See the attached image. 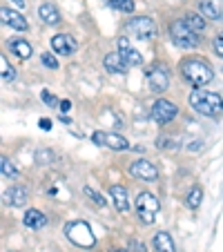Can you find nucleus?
I'll return each mask as SVG.
<instances>
[{"instance_id": "c85d7f7f", "label": "nucleus", "mask_w": 223, "mask_h": 252, "mask_svg": "<svg viewBox=\"0 0 223 252\" xmlns=\"http://www.w3.org/2000/svg\"><path fill=\"white\" fill-rule=\"evenodd\" d=\"M83 192H85V194L90 196V201H92V203H96V205H98V208H105V199H103V196H100V194H98V192H96V190H92V188L87 186V188H85V190H83Z\"/></svg>"}, {"instance_id": "0eeeda50", "label": "nucleus", "mask_w": 223, "mask_h": 252, "mask_svg": "<svg viewBox=\"0 0 223 252\" xmlns=\"http://www.w3.org/2000/svg\"><path fill=\"white\" fill-rule=\"evenodd\" d=\"M176 114H179V107H176L172 100H165V98H159L157 103L152 105V121L159 125H165L170 123V121L176 119Z\"/></svg>"}, {"instance_id": "b1692460", "label": "nucleus", "mask_w": 223, "mask_h": 252, "mask_svg": "<svg viewBox=\"0 0 223 252\" xmlns=\"http://www.w3.org/2000/svg\"><path fill=\"white\" fill-rule=\"evenodd\" d=\"M201 201H203V190H201L199 186H194L190 192H188V196H185V205L190 210H196L201 205Z\"/></svg>"}, {"instance_id": "2eb2a0df", "label": "nucleus", "mask_w": 223, "mask_h": 252, "mask_svg": "<svg viewBox=\"0 0 223 252\" xmlns=\"http://www.w3.org/2000/svg\"><path fill=\"white\" fill-rule=\"evenodd\" d=\"M23 223H25V228L36 232V230H43L45 225H47V217H45L40 210L32 208V210H27V214L23 217Z\"/></svg>"}, {"instance_id": "7ed1b4c3", "label": "nucleus", "mask_w": 223, "mask_h": 252, "mask_svg": "<svg viewBox=\"0 0 223 252\" xmlns=\"http://www.w3.org/2000/svg\"><path fill=\"white\" fill-rule=\"evenodd\" d=\"M65 237L69 239L74 246H81V248H94L96 246V234L92 232L90 223H85V221H71V223H67Z\"/></svg>"}, {"instance_id": "9d476101", "label": "nucleus", "mask_w": 223, "mask_h": 252, "mask_svg": "<svg viewBox=\"0 0 223 252\" xmlns=\"http://www.w3.org/2000/svg\"><path fill=\"white\" fill-rule=\"evenodd\" d=\"M52 49L63 56H71V54H76L78 43L69 33H56V36H52Z\"/></svg>"}, {"instance_id": "6ab92c4d", "label": "nucleus", "mask_w": 223, "mask_h": 252, "mask_svg": "<svg viewBox=\"0 0 223 252\" xmlns=\"http://www.w3.org/2000/svg\"><path fill=\"white\" fill-rule=\"evenodd\" d=\"M183 23L188 25L192 32L201 33L205 29V16L203 14H194V11H188V14L183 16Z\"/></svg>"}, {"instance_id": "f8f14e48", "label": "nucleus", "mask_w": 223, "mask_h": 252, "mask_svg": "<svg viewBox=\"0 0 223 252\" xmlns=\"http://www.w3.org/2000/svg\"><path fill=\"white\" fill-rule=\"evenodd\" d=\"M119 54L125 58V63H127V65H134V67L143 65V56L132 47V45H129V40L125 38V36H123V38H119Z\"/></svg>"}, {"instance_id": "c756f323", "label": "nucleus", "mask_w": 223, "mask_h": 252, "mask_svg": "<svg viewBox=\"0 0 223 252\" xmlns=\"http://www.w3.org/2000/svg\"><path fill=\"white\" fill-rule=\"evenodd\" d=\"M40 63H43L45 67H49V69H58V61L52 56V54H43V56H40Z\"/></svg>"}, {"instance_id": "f3484780", "label": "nucleus", "mask_w": 223, "mask_h": 252, "mask_svg": "<svg viewBox=\"0 0 223 252\" xmlns=\"http://www.w3.org/2000/svg\"><path fill=\"white\" fill-rule=\"evenodd\" d=\"M38 16L40 20H43L45 25H49V27H54V25L61 23V11L56 9V7L52 5V2H45V5L38 7Z\"/></svg>"}, {"instance_id": "7c9ffc66", "label": "nucleus", "mask_w": 223, "mask_h": 252, "mask_svg": "<svg viewBox=\"0 0 223 252\" xmlns=\"http://www.w3.org/2000/svg\"><path fill=\"white\" fill-rule=\"evenodd\" d=\"M214 52H217V56L223 58V33H217V38H214Z\"/></svg>"}, {"instance_id": "4be33fe9", "label": "nucleus", "mask_w": 223, "mask_h": 252, "mask_svg": "<svg viewBox=\"0 0 223 252\" xmlns=\"http://www.w3.org/2000/svg\"><path fill=\"white\" fill-rule=\"evenodd\" d=\"M199 11L205 16V18H210V20H221V11H219V7L214 5L212 0H201V2H199Z\"/></svg>"}, {"instance_id": "423d86ee", "label": "nucleus", "mask_w": 223, "mask_h": 252, "mask_svg": "<svg viewBox=\"0 0 223 252\" xmlns=\"http://www.w3.org/2000/svg\"><path fill=\"white\" fill-rule=\"evenodd\" d=\"M147 74V81H150V90L157 92V94H163V92L170 87V71H167L165 65H154L145 71Z\"/></svg>"}, {"instance_id": "cd10ccee", "label": "nucleus", "mask_w": 223, "mask_h": 252, "mask_svg": "<svg viewBox=\"0 0 223 252\" xmlns=\"http://www.w3.org/2000/svg\"><path fill=\"white\" fill-rule=\"evenodd\" d=\"M40 98H43V103H45V105H49V107H56V110L61 107V100H58L56 96H54L52 92H47V90L40 92Z\"/></svg>"}, {"instance_id": "20e7f679", "label": "nucleus", "mask_w": 223, "mask_h": 252, "mask_svg": "<svg viewBox=\"0 0 223 252\" xmlns=\"http://www.w3.org/2000/svg\"><path fill=\"white\" fill-rule=\"evenodd\" d=\"M134 208H136V214H138V219H141V223L152 225L154 221H157V212L161 210V203H159V199L152 192H141V194L136 196Z\"/></svg>"}, {"instance_id": "393cba45", "label": "nucleus", "mask_w": 223, "mask_h": 252, "mask_svg": "<svg viewBox=\"0 0 223 252\" xmlns=\"http://www.w3.org/2000/svg\"><path fill=\"white\" fill-rule=\"evenodd\" d=\"M0 172H2L5 179H18V170H16V165L7 157L0 158Z\"/></svg>"}, {"instance_id": "4c0bfd02", "label": "nucleus", "mask_w": 223, "mask_h": 252, "mask_svg": "<svg viewBox=\"0 0 223 252\" xmlns=\"http://www.w3.org/2000/svg\"><path fill=\"white\" fill-rule=\"evenodd\" d=\"M112 252H125V250H121V248H114V250H112Z\"/></svg>"}, {"instance_id": "e433bc0d", "label": "nucleus", "mask_w": 223, "mask_h": 252, "mask_svg": "<svg viewBox=\"0 0 223 252\" xmlns=\"http://www.w3.org/2000/svg\"><path fill=\"white\" fill-rule=\"evenodd\" d=\"M11 2H14L16 7H20V9H23V7L27 5V0H11Z\"/></svg>"}, {"instance_id": "f257e3e1", "label": "nucleus", "mask_w": 223, "mask_h": 252, "mask_svg": "<svg viewBox=\"0 0 223 252\" xmlns=\"http://www.w3.org/2000/svg\"><path fill=\"white\" fill-rule=\"evenodd\" d=\"M190 105L192 110L201 116L208 119H217L223 112V98L217 92H208V90H194L190 94Z\"/></svg>"}, {"instance_id": "2f4dec72", "label": "nucleus", "mask_w": 223, "mask_h": 252, "mask_svg": "<svg viewBox=\"0 0 223 252\" xmlns=\"http://www.w3.org/2000/svg\"><path fill=\"white\" fill-rule=\"evenodd\" d=\"M92 141H94L96 145H105V132H94L92 134Z\"/></svg>"}, {"instance_id": "f704fd0d", "label": "nucleus", "mask_w": 223, "mask_h": 252, "mask_svg": "<svg viewBox=\"0 0 223 252\" xmlns=\"http://www.w3.org/2000/svg\"><path fill=\"white\" fill-rule=\"evenodd\" d=\"M188 148L196 152V150H201V141H192V145H188Z\"/></svg>"}, {"instance_id": "bb28decb", "label": "nucleus", "mask_w": 223, "mask_h": 252, "mask_svg": "<svg viewBox=\"0 0 223 252\" xmlns=\"http://www.w3.org/2000/svg\"><path fill=\"white\" fill-rule=\"evenodd\" d=\"M112 7L123 14H132L134 11V0H112Z\"/></svg>"}, {"instance_id": "412c9836", "label": "nucleus", "mask_w": 223, "mask_h": 252, "mask_svg": "<svg viewBox=\"0 0 223 252\" xmlns=\"http://www.w3.org/2000/svg\"><path fill=\"white\" fill-rule=\"evenodd\" d=\"M105 145H107V148H112V150H119V152L129 150L127 138L119 136V134H107V132H105Z\"/></svg>"}, {"instance_id": "4468645a", "label": "nucleus", "mask_w": 223, "mask_h": 252, "mask_svg": "<svg viewBox=\"0 0 223 252\" xmlns=\"http://www.w3.org/2000/svg\"><path fill=\"white\" fill-rule=\"evenodd\" d=\"M0 14H2L5 25H9V27L16 29V32H25V29H29L27 18H25L23 14H18V11H11V9H7V7H2V9H0Z\"/></svg>"}, {"instance_id": "ddd939ff", "label": "nucleus", "mask_w": 223, "mask_h": 252, "mask_svg": "<svg viewBox=\"0 0 223 252\" xmlns=\"http://www.w3.org/2000/svg\"><path fill=\"white\" fill-rule=\"evenodd\" d=\"M103 65L109 74H127V63H125V58L121 56L119 52H109L107 56H105Z\"/></svg>"}, {"instance_id": "a211bd4d", "label": "nucleus", "mask_w": 223, "mask_h": 252, "mask_svg": "<svg viewBox=\"0 0 223 252\" xmlns=\"http://www.w3.org/2000/svg\"><path fill=\"white\" fill-rule=\"evenodd\" d=\"M154 250L157 252H174V241H172L170 232L161 230L154 234Z\"/></svg>"}, {"instance_id": "aec40b11", "label": "nucleus", "mask_w": 223, "mask_h": 252, "mask_svg": "<svg viewBox=\"0 0 223 252\" xmlns=\"http://www.w3.org/2000/svg\"><path fill=\"white\" fill-rule=\"evenodd\" d=\"M9 49L16 54L18 58H32V54H33V49H32V45L27 43V40H23V38H14L9 43Z\"/></svg>"}, {"instance_id": "a878e982", "label": "nucleus", "mask_w": 223, "mask_h": 252, "mask_svg": "<svg viewBox=\"0 0 223 252\" xmlns=\"http://www.w3.org/2000/svg\"><path fill=\"white\" fill-rule=\"evenodd\" d=\"M0 69H2V81L5 83H11L16 78V69L7 63V56H0Z\"/></svg>"}, {"instance_id": "473e14b6", "label": "nucleus", "mask_w": 223, "mask_h": 252, "mask_svg": "<svg viewBox=\"0 0 223 252\" xmlns=\"http://www.w3.org/2000/svg\"><path fill=\"white\" fill-rule=\"evenodd\" d=\"M38 127L45 129V132H49V129H52V121H49V119H40L38 121Z\"/></svg>"}, {"instance_id": "39448f33", "label": "nucleus", "mask_w": 223, "mask_h": 252, "mask_svg": "<svg viewBox=\"0 0 223 252\" xmlns=\"http://www.w3.org/2000/svg\"><path fill=\"white\" fill-rule=\"evenodd\" d=\"M170 38H172V43L181 49H194L196 45H199L196 32H192V29L183 23V18L170 23Z\"/></svg>"}, {"instance_id": "9b49d317", "label": "nucleus", "mask_w": 223, "mask_h": 252, "mask_svg": "<svg viewBox=\"0 0 223 252\" xmlns=\"http://www.w3.org/2000/svg\"><path fill=\"white\" fill-rule=\"evenodd\" d=\"M27 199H29V192L23 186H11L5 190V203L9 208H23V205H27Z\"/></svg>"}, {"instance_id": "f03ea898", "label": "nucleus", "mask_w": 223, "mask_h": 252, "mask_svg": "<svg viewBox=\"0 0 223 252\" xmlns=\"http://www.w3.org/2000/svg\"><path fill=\"white\" fill-rule=\"evenodd\" d=\"M181 71H183L185 81L194 87H205L214 78L212 67L203 61H196V58H188V61L181 63Z\"/></svg>"}, {"instance_id": "5701e85b", "label": "nucleus", "mask_w": 223, "mask_h": 252, "mask_svg": "<svg viewBox=\"0 0 223 252\" xmlns=\"http://www.w3.org/2000/svg\"><path fill=\"white\" fill-rule=\"evenodd\" d=\"M33 161L38 163V165H52V163L56 161V154L49 148H38L33 152Z\"/></svg>"}, {"instance_id": "c9c22d12", "label": "nucleus", "mask_w": 223, "mask_h": 252, "mask_svg": "<svg viewBox=\"0 0 223 252\" xmlns=\"http://www.w3.org/2000/svg\"><path fill=\"white\" fill-rule=\"evenodd\" d=\"M132 248H136V252H145V248H143L138 241H132Z\"/></svg>"}, {"instance_id": "72a5a7b5", "label": "nucleus", "mask_w": 223, "mask_h": 252, "mask_svg": "<svg viewBox=\"0 0 223 252\" xmlns=\"http://www.w3.org/2000/svg\"><path fill=\"white\" fill-rule=\"evenodd\" d=\"M58 110H61V114H65V112L71 110V103L69 100H61V107H58Z\"/></svg>"}, {"instance_id": "6e6552de", "label": "nucleus", "mask_w": 223, "mask_h": 252, "mask_svg": "<svg viewBox=\"0 0 223 252\" xmlns=\"http://www.w3.org/2000/svg\"><path fill=\"white\" fill-rule=\"evenodd\" d=\"M127 27L134 32V36L141 40H150L157 36V25H154L152 18H147V16H136V18H129Z\"/></svg>"}, {"instance_id": "1a4fd4ad", "label": "nucleus", "mask_w": 223, "mask_h": 252, "mask_svg": "<svg viewBox=\"0 0 223 252\" xmlns=\"http://www.w3.org/2000/svg\"><path fill=\"white\" fill-rule=\"evenodd\" d=\"M129 174L134 176V179H138V181H145V183H154L159 179V170L154 163L145 161V158H138V161H134L132 165H129Z\"/></svg>"}, {"instance_id": "dca6fc26", "label": "nucleus", "mask_w": 223, "mask_h": 252, "mask_svg": "<svg viewBox=\"0 0 223 252\" xmlns=\"http://www.w3.org/2000/svg\"><path fill=\"white\" fill-rule=\"evenodd\" d=\"M109 196H112V203H114V208L119 212H127L129 210V196L123 186H112L109 188Z\"/></svg>"}]
</instances>
